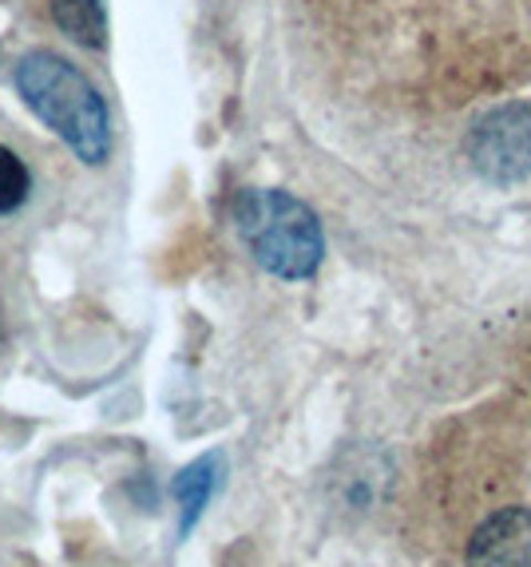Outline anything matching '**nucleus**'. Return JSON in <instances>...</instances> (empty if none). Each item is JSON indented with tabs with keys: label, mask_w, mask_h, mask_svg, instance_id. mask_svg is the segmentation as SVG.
<instances>
[{
	"label": "nucleus",
	"mask_w": 531,
	"mask_h": 567,
	"mask_svg": "<svg viewBox=\"0 0 531 567\" xmlns=\"http://www.w3.org/2000/svg\"><path fill=\"white\" fill-rule=\"evenodd\" d=\"M468 163L480 179L508 187L531 175V107L503 104L476 120L465 140Z\"/></svg>",
	"instance_id": "7ed1b4c3"
},
{
	"label": "nucleus",
	"mask_w": 531,
	"mask_h": 567,
	"mask_svg": "<svg viewBox=\"0 0 531 567\" xmlns=\"http://www.w3.org/2000/svg\"><path fill=\"white\" fill-rule=\"evenodd\" d=\"M32 195V171L12 147L0 143V218L17 215Z\"/></svg>",
	"instance_id": "0eeeda50"
},
{
	"label": "nucleus",
	"mask_w": 531,
	"mask_h": 567,
	"mask_svg": "<svg viewBox=\"0 0 531 567\" xmlns=\"http://www.w3.org/2000/svg\"><path fill=\"white\" fill-rule=\"evenodd\" d=\"M222 476H227V461H222V453H207V456L190 461L187 468H179V473H175L171 501L179 504V536L183 539L199 528L202 512L210 508L215 492L222 488Z\"/></svg>",
	"instance_id": "39448f33"
},
{
	"label": "nucleus",
	"mask_w": 531,
	"mask_h": 567,
	"mask_svg": "<svg viewBox=\"0 0 531 567\" xmlns=\"http://www.w3.org/2000/svg\"><path fill=\"white\" fill-rule=\"evenodd\" d=\"M468 567H531V508H503L468 539Z\"/></svg>",
	"instance_id": "20e7f679"
},
{
	"label": "nucleus",
	"mask_w": 531,
	"mask_h": 567,
	"mask_svg": "<svg viewBox=\"0 0 531 567\" xmlns=\"http://www.w3.org/2000/svg\"><path fill=\"white\" fill-rule=\"evenodd\" d=\"M235 230L247 246V255L262 266L266 275L282 282H305L317 275L325 258V235L322 223L282 187H247L238 190L235 207Z\"/></svg>",
	"instance_id": "f03ea898"
},
{
	"label": "nucleus",
	"mask_w": 531,
	"mask_h": 567,
	"mask_svg": "<svg viewBox=\"0 0 531 567\" xmlns=\"http://www.w3.org/2000/svg\"><path fill=\"white\" fill-rule=\"evenodd\" d=\"M12 87L48 132L64 143L84 167H104L112 159L115 132L104 92L60 52L32 48L12 68Z\"/></svg>",
	"instance_id": "f257e3e1"
},
{
	"label": "nucleus",
	"mask_w": 531,
	"mask_h": 567,
	"mask_svg": "<svg viewBox=\"0 0 531 567\" xmlns=\"http://www.w3.org/2000/svg\"><path fill=\"white\" fill-rule=\"evenodd\" d=\"M48 4L67 40H76L87 52L107 48V0H48Z\"/></svg>",
	"instance_id": "423d86ee"
}]
</instances>
